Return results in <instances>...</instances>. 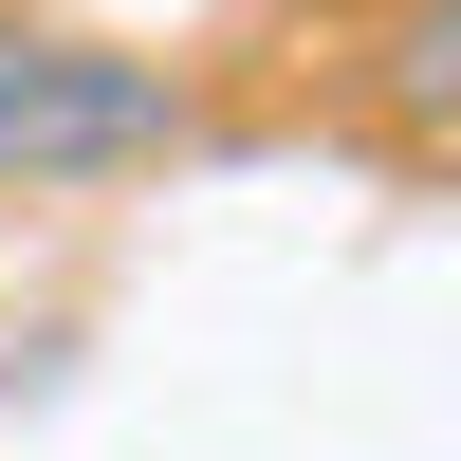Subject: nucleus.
Here are the masks:
<instances>
[{
	"label": "nucleus",
	"instance_id": "1",
	"mask_svg": "<svg viewBox=\"0 0 461 461\" xmlns=\"http://www.w3.org/2000/svg\"><path fill=\"white\" fill-rule=\"evenodd\" d=\"M203 148V93L167 56H111V37H56V19H0V185L56 203V185H148Z\"/></svg>",
	"mask_w": 461,
	"mask_h": 461
},
{
	"label": "nucleus",
	"instance_id": "2",
	"mask_svg": "<svg viewBox=\"0 0 461 461\" xmlns=\"http://www.w3.org/2000/svg\"><path fill=\"white\" fill-rule=\"evenodd\" d=\"M369 111H388V148L461 167V0H406V19L369 37Z\"/></svg>",
	"mask_w": 461,
	"mask_h": 461
}]
</instances>
